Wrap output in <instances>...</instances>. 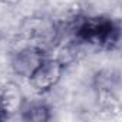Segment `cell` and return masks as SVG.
<instances>
[{
	"mask_svg": "<svg viewBox=\"0 0 122 122\" xmlns=\"http://www.w3.org/2000/svg\"><path fill=\"white\" fill-rule=\"evenodd\" d=\"M47 55L35 45H27L20 47L12 55L10 68L13 73L22 79H30V76L36 72V69L42 65Z\"/></svg>",
	"mask_w": 122,
	"mask_h": 122,
	"instance_id": "1",
	"label": "cell"
},
{
	"mask_svg": "<svg viewBox=\"0 0 122 122\" xmlns=\"http://www.w3.org/2000/svg\"><path fill=\"white\" fill-rule=\"evenodd\" d=\"M65 65L57 57L46 56L42 65L36 69V72L30 76L29 83L37 92H49L52 91L60 81L63 73Z\"/></svg>",
	"mask_w": 122,
	"mask_h": 122,
	"instance_id": "2",
	"label": "cell"
},
{
	"mask_svg": "<svg viewBox=\"0 0 122 122\" xmlns=\"http://www.w3.org/2000/svg\"><path fill=\"white\" fill-rule=\"evenodd\" d=\"M23 119L27 121H46L49 119V108L43 102H27L20 106Z\"/></svg>",
	"mask_w": 122,
	"mask_h": 122,
	"instance_id": "3",
	"label": "cell"
}]
</instances>
